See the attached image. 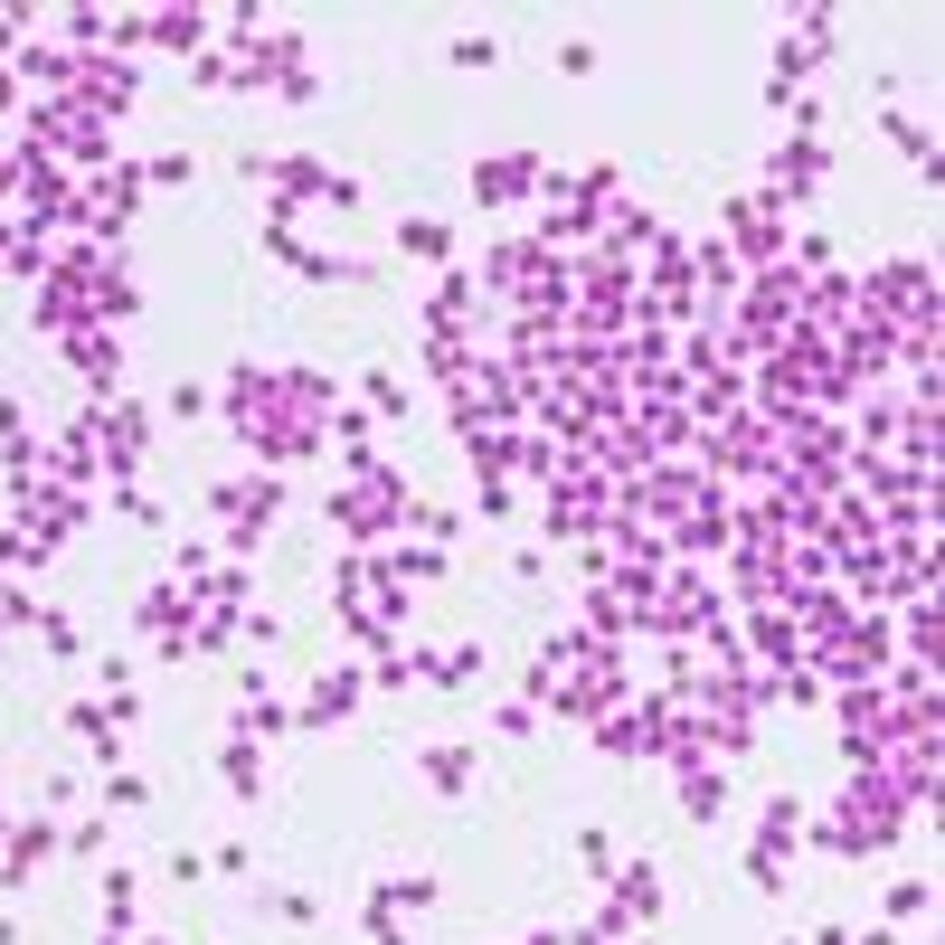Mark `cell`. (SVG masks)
<instances>
[{
  "label": "cell",
  "mask_w": 945,
  "mask_h": 945,
  "mask_svg": "<svg viewBox=\"0 0 945 945\" xmlns=\"http://www.w3.org/2000/svg\"><path fill=\"white\" fill-rule=\"evenodd\" d=\"M472 180H482V199H492V209H501V199H520V180H530V162H482V170H472Z\"/></svg>",
  "instance_id": "6da1fadb"
},
{
  "label": "cell",
  "mask_w": 945,
  "mask_h": 945,
  "mask_svg": "<svg viewBox=\"0 0 945 945\" xmlns=\"http://www.w3.org/2000/svg\"><path fill=\"white\" fill-rule=\"evenodd\" d=\"M445 246H454L445 218H407V256H435V265H445Z\"/></svg>",
  "instance_id": "7a4b0ae2"
},
{
  "label": "cell",
  "mask_w": 945,
  "mask_h": 945,
  "mask_svg": "<svg viewBox=\"0 0 945 945\" xmlns=\"http://www.w3.org/2000/svg\"><path fill=\"white\" fill-rule=\"evenodd\" d=\"M425 776H435V785H464V776H472V756L445 747V756H425Z\"/></svg>",
  "instance_id": "3957f363"
}]
</instances>
